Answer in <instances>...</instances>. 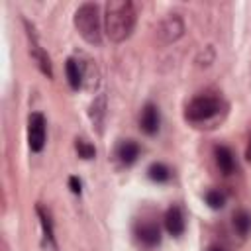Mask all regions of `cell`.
<instances>
[{"label": "cell", "mask_w": 251, "mask_h": 251, "mask_svg": "<svg viewBox=\"0 0 251 251\" xmlns=\"http://www.w3.org/2000/svg\"><path fill=\"white\" fill-rule=\"evenodd\" d=\"M29 51H31V55H33V59L37 61V65H39V69H41V73L43 75H47L49 78L53 76V69H51V61H49V57H47V53L39 47V43L35 41V37H33V33H31V29H29Z\"/></svg>", "instance_id": "9"}, {"label": "cell", "mask_w": 251, "mask_h": 251, "mask_svg": "<svg viewBox=\"0 0 251 251\" xmlns=\"http://www.w3.org/2000/svg\"><path fill=\"white\" fill-rule=\"evenodd\" d=\"M139 126L147 135L157 133L159 129V110L153 104H145L141 110V118H139Z\"/></svg>", "instance_id": "8"}, {"label": "cell", "mask_w": 251, "mask_h": 251, "mask_svg": "<svg viewBox=\"0 0 251 251\" xmlns=\"http://www.w3.org/2000/svg\"><path fill=\"white\" fill-rule=\"evenodd\" d=\"M233 227L237 229V233L239 235H247L249 233V229H251V216L247 214V212H237L235 216H233Z\"/></svg>", "instance_id": "16"}, {"label": "cell", "mask_w": 251, "mask_h": 251, "mask_svg": "<svg viewBox=\"0 0 251 251\" xmlns=\"http://www.w3.org/2000/svg\"><path fill=\"white\" fill-rule=\"evenodd\" d=\"M69 186H71V190H73L75 194H80V186H82V184H80V180H78L76 176H71V178H69Z\"/></svg>", "instance_id": "19"}, {"label": "cell", "mask_w": 251, "mask_h": 251, "mask_svg": "<svg viewBox=\"0 0 251 251\" xmlns=\"http://www.w3.org/2000/svg\"><path fill=\"white\" fill-rule=\"evenodd\" d=\"M135 235H137V239L141 243H145L149 247H153V245H157L161 241V229L153 222H141V224H137L135 226Z\"/></svg>", "instance_id": "7"}, {"label": "cell", "mask_w": 251, "mask_h": 251, "mask_svg": "<svg viewBox=\"0 0 251 251\" xmlns=\"http://www.w3.org/2000/svg\"><path fill=\"white\" fill-rule=\"evenodd\" d=\"M88 114H90L92 126L98 131H102V124H104V118H106V96L104 94H100V96L94 98V102L90 104V112Z\"/></svg>", "instance_id": "12"}, {"label": "cell", "mask_w": 251, "mask_h": 251, "mask_svg": "<svg viewBox=\"0 0 251 251\" xmlns=\"http://www.w3.org/2000/svg\"><path fill=\"white\" fill-rule=\"evenodd\" d=\"M137 155H139V145L135 141L127 139V141H122L118 145V157H120V161L124 165H131L137 159Z\"/></svg>", "instance_id": "14"}, {"label": "cell", "mask_w": 251, "mask_h": 251, "mask_svg": "<svg viewBox=\"0 0 251 251\" xmlns=\"http://www.w3.org/2000/svg\"><path fill=\"white\" fill-rule=\"evenodd\" d=\"M216 163H218V167H220V171H222L224 175H229V173H233V169H235L233 153H231L227 147H224V145L216 147Z\"/></svg>", "instance_id": "13"}, {"label": "cell", "mask_w": 251, "mask_h": 251, "mask_svg": "<svg viewBox=\"0 0 251 251\" xmlns=\"http://www.w3.org/2000/svg\"><path fill=\"white\" fill-rule=\"evenodd\" d=\"M208 251H224V249H222V247H210Z\"/></svg>", "instance_id": "21"}, {"label": "cell", "mask_w": 251, "mask_h": 251, "mask_svg": "<svg viewBox=\"0 0 251 251\" xmlns=\"http://www.w3.org/2000/svg\"><path fill=\"white\" fill-rule=\"evenodd\" d=\"M220 112V100L214 96H198L186 106V118L190 122H204Z\"/></svg>", "instance_id": "3"}, {"label": "cell", "mask_w": 251, "mask_h": 251, "mask_svg": "<svg viewBox=\"0 0 251 251\" xmlns=\"http://www.w3.org/2000/svg\"><path fill=\"white\" fill-rule=\"evenodd\" d=\"M37 216H39L41 229H43V239H41L43 251H57V243H55V235H53V222H51L49 212H45L41 206H37Z\"/></svg>", "instance_id": "6"}, {"label": "cell", "mask_w": 251, "mask_h": 251, "mask_svg": "<svg viewBox=\"0 0 251 251\" xmlns=\"http://www.w3.org/2000/svg\"><path fill=\"white\" fill-rule=\"evenodd\" d=\"M182 31H184V24H182V20H180L176 14L169 16V18L163 20L161 25H159V35H161V39H163L165 43H171V41L178 39V37L182 35Z\"/></svg>", "instance_id": "5"}, {"label": "cell", "mask_w": 251, "mask_h": 251, "mask_svg": "<svg viewBox=\"0 0 251 251\" xmlns=\"http://www.w3.org/2000/svg\"><path fill=\"white\" fill-rule=\"evenodd\" d=\"M27 143L31 151H41L45 145V118L39 112H33L27 120Z\"/></svg>", "instance_id": "4"}, {"label": "cell", "mask_w": 251, "mask_h": 251, "mask_svg": "<svg viewBox=\"0 0 251 251\" xmlns=\"http://www.w3.org/2000/svg\"><path fill=\"white\" fill-rule=\"evenodd\" d=\"M65 71H67V78H69V84L71 88L78 90L82 84H84V76H82V65L80 61L76 59H67V65H65Z\"/></svg>", "instance_id": "11"}, {"label": "cell", "mask_w": 251, "mask_h": 251, "mask_svg": "<svg viewBox=\"0 0 251 251\" xmlns=\"http://www.w3.org/2000/svg\"><path fill=\"white\" fill-rule=\"evenodd\" d=\"M135 6L129 0H110L106 4L104 25L114 43L126 41L135 27Z\"/></svg>", "instance_id": "1"}, {"label": "cell", "mask_w": 251, "mask_h": 251, "mask_svg": "<svg viewBox=\"0 0 251 251\" xmlns=\"http://www.w3.org/2000/svg\"><path fill=\"white\" fill-rule=\"evenodd\" d=\"M75 147H76V153H78L82 159H92V157L96 155L94 145H90V143H88V141H84V139H76Z\"/></svg>", "instance_id": "18"}, {"label": "cell", "mask_w": 251, "mask_h": 251, "mask_svg": "<svg viewBox=\"0 0 251 251\" xmlns=\"http://www.w3.org/2000/svg\"><path fill=\"white\" fill-rule=\"evenodd\" d=\"M206 204H208L210 208H214V210L222 208V206L226 204L224 192H220V190H208V192H206Z\"/></svg>", "instance_id": "17"}, {"label": "cell", "mask_w": 251, "mask_h": 251, "mask_svg": "<svg viewBox=\"0 0 251 251\" xmlns=\"http://www.w3.org/2000/svg\"><path fill=\"white\" fill-rule=\"evenodd\" d=\"M147 175H149V178L155 180V182H165V180H169L171 171H169L163 163H153V165L147 169Z\"/></svg>", "instance_id": "15"}, {"label": "cell", "mask_w": 251, "mask_h": 251, "mask_svg": "<svg viewBox=\"0 0 251 251\" xmlns=\"http://www.w3.org/2000/svg\"><path fill=\"white\" fill-rule=\"evenodd\" d=\"M75 27H76V31L80 33V37L86 43L98 45L102 41L98 6L92 4V2H86V4L78 6V10L75 12Z\"/></svg>", "instance_id": "2"}, {"label": "cell", "mask_w": 251, "mask_h": 251, "mask_svg": "<svg viewBox=\"0 0 251 251\" xmlns=\"http://www.w3.org/2000/svg\"><path fill=\"white\" fill-rule=\"evenodd\" d=\"M247 161L251 163V139H249V145H247Z\"/></svg>", "instance_id": "20"}, {"label": "cell", "mask_w": 251, "mask_h": 251, "mask_svg": "<svg viewBox=\"0 0 251 251\" xmlns=\"http://www.w3.org/2000/svg\"><path fill=\"white\" fill-rule=\"evenodd\" d=\"M165 227H167V231L171 235H180L184 231V218H182L180 208L173 206V208L167 210V214H165Z\"/></svg>", "instance_id": "10"}]
</instances>
